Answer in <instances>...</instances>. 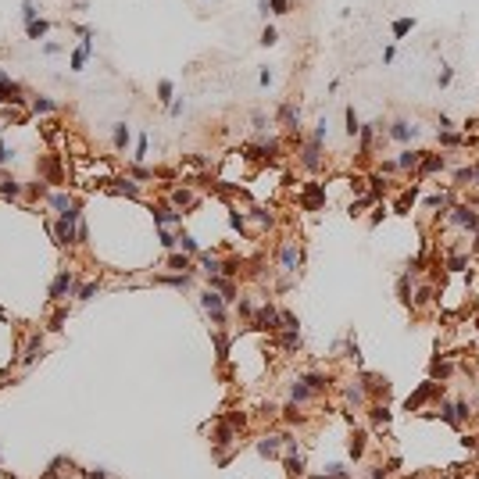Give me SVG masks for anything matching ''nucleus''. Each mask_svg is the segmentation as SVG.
Listing matches in <instances>:
<instances>
[{"instance_id":"nucleus-16","label":"nucleus","mask_w":479,"mask_h":479,"mask_svg":"<svg viewBox=\"0 0 479 479\" xmlns=\"http://www.w3.org/2000/svg\"><path fill=\"white\" fill-rule=\"evenodd\" d=\"M279 118L286 122V129H297V126H301V111H297V107H290V104L279 111Z\"/></svg>"},{"instance_id":"nucleus-24","label":"nucleus","mask_w":479,"mask_h":479,"mask_svg":"<svg viewBox=\"0 0 479 479\" xmlns=\"http://www.w3.org/2000/svg\"><path fill=\"white\" fill-rule=\"evenodd\" d=\"M0 193H4V197H15V193H18V183L4 175V179H0Z\"/></svg>"},{"instance_id":"nucleus-14","label":"nucleus","mask_w":479,"mask_h":479,"mask_svg":"<svg viewBox=\"0 0 479 479\" xmlns=\"http://www.w3.org/2000/svg\"><path fill=\"white\" fill-rule=\"evenodd\" d=\"M422 154H426V150H404V154H401V161H397V168H418Z\"/></svg>"},{"instance_id":"nucleus-13","label":"nucleus","mask_w":479,"mask_h":479,"mask_svg":"<svg viewBox=\"0 0 479 479\" xmlns=\"http://www.w3.org/2000/svg\"><path fill=\"white\" fill-rule=\"evenodd\" d=\"M54 236H57V244H75V236H79V232H75V229H72V222L65 218V222L54 229Z\"/></svg>"},{"instance_id":"nucleus-5","label":"nucleus","mask_w":479,"mask_h":479,"mask_svg":"<svg viewBox=\"0 0 479 479\" xmlns=\"http://www.w3.org/2000/svg\"><path fill=\"white\" fill-rule=\"evenodd\" d=\"M4 100L22 104V86H18V83H11L8 75H0V104H4Z\"/></svg>"},{"instance_id":"nucleus-7","label":"nucleus","mask_w":479,"mask_h":479,"mask_svg":"<svg viewBox=\"0 0 479 479\" xmlns=\"http://www.w3.org/2000/svg\"><path fill=\"white\" fill-rule=\"evenodd\" d=\"M90 50H93V39L86 36L83 43H79V50L72 54V72H83V65H86V57H90Z\"/></svg>"},{"instance_id":"nucleus-21","label":"nucleus","mask_w":479,"mask_h":479,"mask_svg":"<svg viewBox=\"0 0 479 479\" xmlns=\"http://www.w3.org/2000/svg\"><path fill=\"white\" fill-rule=\"evenodd\" d=\"M354 133H362V122H357L354 107H347V136H354Z\"/></svg>"},{"instance_id":"nucleus-33","label":"nucleus","mask_w":479,"mask_h":479,"mask_svg":"<svg viewBox=\"0 0 479 479\" xmlns=\"http://www.w3.org/2000/svg\"><path fill=\"white\" fill-rule=\"evenodd\" d=\"M304 383H308L311 390H326V379H322V376H308Z\"/></svg>"},{"instance_id":"nucleus-26","label":"nucleus","mask_w":479,"mask_h":479,"mask_svg":"<svg viewBox=\"0 0 479 479\" xmlns=\"http://www.w3.org/2000/svg\"><path fill=\"white\" fill-rule=\"evenodd\" d=\"M126 143H129V129H126V126H118V129H114V147L122 150Z\"/></svg>"},{"instance_id":"nucleus-41","label":"nucleus","mask_w":479,"mask_h":479,"mask_svg":"<svg viewBox=\"0 0 479 479\" xmlns=\"http://www.w3.org/2000/svg\"><path fill=\"white\" fill-rule=\"evenodd\" d=\"M475 183H479V165H475Z\"/></svg>"},{"instance_id":"nucleus-12","label":"nucleus","mask_w":479,"mask_h":479,"mask_svg":"<svg viewBox=\"0 0 479 479\" xmlns=\"http://www.w3.org/2000/svg\"><path fill=\"white\" fill-rule=\"evenodd\" d=\"M204 308L215 315V322H222V315H225V311H222V297H218V293H211V290H208V293H204Z\"/></svg>"},{"instance_id":"nucleus-3","label":"nucleus","mask_w":479,"mask_h":479,"mask_svg":"<svg viewBox=\"0 0 479 479\" xmlns=\"http://www.w3.org/2000/svg\"><path fill=\"white\" fill-rule=\"evenodd\" d=\"M318 147H322V143H318V140L311 136V140L304 143V154H301V165H304V168H311V172H315L318 165H322V157H318Z\"/></svg>"},{"instance_id":"nucleus-19","label":"nucleus","mask_w":479,"mask_h":479,"mask_svg":"<svg viewBox=\"0 0 479 479\" xmlns=\"http://www.w3.org/2000/svg\"><path fill=\"white\" fill-rule=\"evenodd\" d=\"M429 393H433V383H422V390H418V393L411 397V401H408V408H418V404L426 401V397H429Z\"/></svg>"},{"instance_id":"nucleus-30","label":"nucleus","mask_w":479,"mask_h":479,"mask_svg":"<svg viewBox=\"0 0 479 479\" xmlns=\"http://www.w3.org/2000/svg\"><path fill=\"white\" fill-rule=\"evenodd\" d=\"M32 107H36V111H54L57 104H54V100H47V97H36V100H32Z\"/></svg>"},{"instance_id":"nucleus-18","label":"nucleus","mask_w":479,"mask_h":479,"mask_svg":"<svg viewBox=\"0 0 479 479\" xmlns=\"http://www.w3.org/2000/svg\"><path fill=\"white\" fill-rule=\"evenodd\" d=\"M397 293H401V301H404V304H411V279H408V275H401V283H397Z\"/></svg>"},{"instance_id":"nucleus-25","label":"nucleus","mask_w":479,"mask_h":479,"mask_svg":"<svg viewBox=\"0 0 479 479\" xmlns=\"http://www.w3.org/2000/svg\"><path fill=\"white\" fill-rule=\"evenodd\" d=\"M268 11L272 15H286L290 11V0H268Z\"/></svg>"},{"instance_id":"nucleus-40","label":"nucleus","mask_w":479,"mask_h":479,"mask_svg":"<svg viewBox=\"0 0 479 479\" xmlns=\"http://www.w3.org/2000/svg\"><path fill=\"white\" fill-rule=\"evenodd\" d=\"M258 11H261V15H268V0H258Z\"/></svg>"},{"instance_id":"nucleus-23","label":"nucleus","mask_w":479,"mask_h":479,"mask_svg":"<svg viewBox=\"0 0 479 479\" xmlns=\"http://www.w3.org/2000/svg\"><path fill=\"white\" fill-rule=\"evenodd\" d=\"M179 247H183L186 254H197V239H193L190 232H183V236H179Z\"/></svg>"},{"instance_id":"nucleus-36","label":"nucleus","mask_w":479,"mask_h":479,"mask_svg":"<svg viewBox=\"0 0 479 479\" xmlns=\"http://www.w3.org/2000/svg\"><path fill=\"white\" fill-rule=\"evenodd\" d=\"M93 293H97V283H86V286H83V290H79V297H83V301H90V297H93Z\"/></svg>"},{"instance_id":"nucleus-11","label":"nucleus","mask_w":479,"mask_h":479,"mask_svg":"<svg viewBox=\"0 0 479 479\" xmlns=\"http://www.w3.org/2000/svg\"><path fill=\"white\" fill-rule=\"evenodd\" d=\"M183 218V211H172V208H154V222L157 225H172V222H179Z\"/></svg>"},{"instance_id":"nucleus-22","label":"nucleus","mask_w":479,"mask_h":479,"mask_svg":"<svg viewBox=\"0 0 479 479\" xmlns=\"http://www.w3.org/2000/svg\"><path fill=\"white\" fill-rule=\"evenodd\" d=\"M47 29H50V25H47L43 18H39V22H29V36H32V39H39V36H43Z\"/></svg>"},{"instance_id":"nucleus-27","label":"nucleus","mask_w":479,"mask_h":479,"mask_svg":"<svg viewBox=\"0 0 479 479\" xmlns=\"http://www.w3.org/2000/svg\"><path fill=\"white\" fill-rule=\"evenodd\" d=\"M275 447H279V436H268V440H261V454H275Z\"/></svg>"},{"instance_id":"nucleus-42","label":"nucleus","mask_w":479,"mask_h":479,"mask_svg":"<svg viewBox=\"0 0 479 479\" xmlns=\"http://www.w3.org/2000/svg\"><path fill=\"white\" fill-rule=\"evenodd\" d=\"M475 247H479V239H475Z\"/></svg>"},{"instance_id":"nucleus-9","label":"nucleus","mask_w":479,"mask_h":479,"mask_svg":"<svg viewBox=\"0 0 479 479\" xmlns=\"http://www.w3.org/2000/svg\"><path fill=\"white\" fill-rule=\"evenodd\" d=\"M390 136H393L397 143H408V140L415 136V126H408V122H393V126H390Z\"/></svg>"},{"instance_id":"nucleus-6","label":"nucleus","mask_w":479,"mask_h":479,"mask_svg":"<svg viewBox=\"0 0 479 479\" xmlns=\"http://www.w3.org/2000/svg\"><path fill=\"white\" fill-rule=\"evenodd\" d=\"M68 290H72V272L65 268V272H57V279H54V286H50V297H54V301H61Z\"/></svg>"},{"instance_id":"nucleus-15","label":"nucleus","mask_w":479,"mask_h":479,"mask_svg":"<svg viewBox=\"0 0 479 479\" xmlns=\"http://www.w3.org/2000/svg\"><path fill=\"white\" fill-rule=\"evenodd\" d=\"M418 168H422V172H440V168H444V157H440V154H426L422 161H418Z\"/></svg>"},{"instance_id":"nucleus-35","label":"nucleus","mask_w":479,"mask_h":479,"mask_svg":"<svg viewBox=\"0 0 479 479\" xmlns=\"http://www.w3.org/2000/svg\"><path fill=\"white\" fill-rule=\"evenodd\" d=\"M451 79H454V72L444 65V72H440V79H436V83H440V86H451Z\"/></svg>"},{"instance_id":"nucleus-37","label":"nucleus","mask_w":479,"mask_h":479,"mask_svg":"<svg viewBox=\"0 0 479 479\" xmlns=\"http://www.w3.org/2000/svg\"><path fill=\"white\" fill-rule=\"evenodd\" d=\"M393 57H397V47H393V43H390V47H386V50H383V61H386V65H390V61H393Z\"/></svg>"},{"instance_id":"nucleus-34","label":"nucleus","mask_w":479,"mask_h":479,"mask_svg":"<svg viewBox=\"0 0 479 479\" xmlns=\"http://www.w3.org/2000/svg\"><path fill=\"white\" fill-rule=\"evenodd\" d=\"M172 201H175V204H190V201H193V197H190L186 190H175V193H172Z\"/></svg>"},{"instance_id":"nucleus-10","label":"nucleus","mask_w":479,"mask_h":479,"mask_svg":"<svg viewBox=\"0 0 479 479\" xmlns=\"http://www.w3.org/2000/svg\"><path fill=\"white\" fill-rule=\"evenodd\" d=\"M411 29H415V18H393V25H390L393 39H404V36H408Z\"/></svg>"},{"instance_id":"nucleus-32","label":"nucleus","mask_w":479,"mask_h":479,"mask_svg":"<svg viewBox=\"0 0 479 479\" xmlns=\"http://www.w3.org/2000/svg\"><path fill=\"white\" fill-rule=\"evenodd\" d=\"M275 39H279V32H275V29L268 25V29L261 32V43H265V47H272V43H275Z\"/></svg>"},{"instance_id":"nucleus-1","label":"nucleus","mask_w":479,"mask_h":479,"mask_svg":"<svg viewBox=\"0 0 479 479\" xmlns=\"http://www.w3.org/2000/svg\"><path fill=\"white\" fill-rule=\"evenodd\" d=\"M301 201H304V208H308V211H315V208H322V204H326V190L318 186V183H308V186H304V193H301Z\"/></svg>"},{"instance_id":"nucleus-31","label":"nucleus","mask_w":479,"mask_h":479,"mask_svg":"<svg viewBox=\"0 0 479 479\" xmlns=\"http://www.w3.org/2000/svg\"><path fill=\"white\" fill-rule=\"evenodd\" d=\"M22 18H25V25H29V22H36V8H32V0H25V4H22Z\"/></svg>"},{"instance_id":"nucleus-29","label":"nucleus","mask_w":479,"mask_h":479,"mask_svg":"<svg viewBox=\"0 0 479 479\" xmlns=\"http://www.w3.org/2000/svg\"><path fill=\"white\" fill-rule=\"evenodd\" d=\"M168 265L183 272V268H190V258H186V254H172V258H168Z\"/></svg>"},{"instance_id":"nucleus-39","label":"nucleus","mask_w":479,"mask_h":479,"mask_svg":"<svg viewBox=\"0 0 479 479\" xmlns=\"http://www.w3.org/2000/svg\"><path fill=\"white\" fill-rule=\"evenodd\" d=\"M8 157H11V150H8L4 143H0V161H8Z\"/></svg>"},{"instance_id":"nucleus-2","label":"nucleus","mask_w":479,"mask_h":479,"mask_svg":"<svg viewBox=\"0 0 479 479\" xmlns=\"http://www.w3.org/2000/svg\"><path fill=\"white\" fill-rule=\"evenodd\" d=\"M258 329H283V315L265 304V308L258 311Z\"/></svg>"},{"instance_id":"nucleus-28","label":"nucleus","mask_w":479,"mask_h":479,"mask_svg":"<svg viewBox=\"0 0 479 479\" xmlns=\"http://www.w3.org/2000/svg\"><path fill=\"white\" fill-rule=\"evenodd\" d=\"M440 143H447V147H461L465 140H461L458 133H440Z\"/></svg>"},{"instance_id":"nucleus-8","label":"nucleus","mask_w":479,"mask_h":479,"mask_svg":"<svg viewBox=\"0 0 479 479\" xmlns=\"http://www.w3.org/2000/svg\"><path fill=\"white\" fill-rule=\"evenodd\" d=\"M279 258H283V268H286V272H297V265H301V251H297L293 244H286Z\"/></svg>"},{"instance_id":"nucleus-17","label":"nucleus","mask_w":479,"mask_h":479,"mask_svg":"<svg viewBox=\"0 0 479 479\" xmlns=\"http://www.w3.org/2000/svg\"><path fill=\"white\" fill-rule=\"evenodd\" d=\"M172 79H161V83H157V100H161V104H172Z\"/></svg>"},{"instance_id":"nucleus-38","label":"nucleus","mask_w":479,"mask_h":479,"mask_svg":"<svg viewBox=\"0 0 479 479\" xmlns=\"http://www.w3.org/2000/svg\"><path fill=\"white\" fill-rule=\"evenodd\" d=\"M372 418H376V422H386V418H390V411H386V408H376V411H372Z\"/></svg>"},{"instance_id":"nucleus-4","label":"nucleus","mask_w":479,"mask_h":479,"mask_svg":"<svg viewBox=\"0 0 479 479\" xmlns=\"http://www.w3.org/2000/svg\"><path fill=\"white\" fill-rule=\"evenodd\" d=\"M451 218H454L461 229H475V225H479V215H475V208H465V204H458Z\"/></svg>"},{"instance_id":"nucleus-20","label":"nucleus","mask_w":479,"mask_h":479,"mask_svg":"<svg viewBox=\"0 0 479 479\" xmlns=\"http://www.w3.org/2000/svg\"><path fill=\"white\" fill-rule=\"evenodd\" d=\"M111 193H126V197H136V193H140V186H136V183H114V186H111Z\"/></svg>"}]
</instances>
